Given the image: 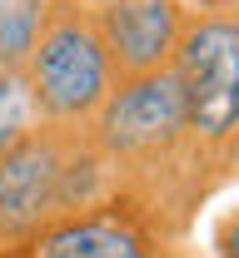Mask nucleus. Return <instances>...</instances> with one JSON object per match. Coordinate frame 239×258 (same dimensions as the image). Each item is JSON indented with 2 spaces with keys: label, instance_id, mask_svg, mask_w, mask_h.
<instances>
[{
  "label": "nucleus",
  "instance_id": "6",
  "mask_svg": "<svg viewBox=\"0 0 239 258\" xmlns=\"http://www.w3.org/2000/svg\"><path fill=\"white\" fill-rule=\"evenodd\" d=\"M45 0H0V64L5 70H25L35 35H40Z\"/></svg>",
  "mask_w": 239,
  "mask_h": 258
},
{
  "label": "nucleus",
  "instance_id": "3",
  "mask_svg": "<svg viewBox=\"0 0 239 258\" xmlns=\"http://www.w3.org/2000/svg\"><path fill=\"white\" fill-rule=\"evenodd\" d=\"M25 85L40 124L80 129L95 119V109L115 90V70L90 0H45L40 35L25 55Z\"/></svg>",
  "mask_w": 239,
  "mask_h": 258
},
{
  "label": "nucleus",
  "instance_id": "1",
  "mask_svg": "<svg viewBox=\"0 0 239 258\" xmlns=\"http://www.w3.org/2000/svg\"><path fill=\"white\" fill-rule=\"evenodd\" d=\"M115 169L90 139V129L35 124L25 139L0 149V248L25 243L60 214L110 199Z\"/></svg>",
  "mask_w": 239,
  "mask_h": 258
},
{
  "label": "nucleus",
  "instance_id": "10",
  "mask_svg": "<svg viewBox=\"0 0 239 258\" xmlns=\"http://www.w3.org/2000/svg\"><path fill=\"white\" fill-rule=\"evenodd\" d=\"M189 10H229V5H239V0H184Z\"/></svg>",
  "mask_w": 239,
  "mask_h": 258
},
{
  "label": "nucleus",
  "instance_id": "8",
  "mask_svg": "<svg viewBox=\"0 0 239 258\" xmlns=\"http://www.w3.org/2000/svg\"><path fill=\"white\" fill-rule=\"evenodd\" d=\"M209 258H239V209H229V214L214 224V238H209Z\"/></svg>",
  "mask_w": 239,
  "mask_h": 258
},
{
  "label": "nucleus",
  "instance_id": "2",
  "mask_svg": "<svg viewBox=\"0 0 239 258\" xmlns=\"http://www.w3.org/2000/svg\"><path fill=\"white\" fill-rule=\"evenodd\" d=\"M174 80L184 95L189 144L214 174V184L239 174V5L229 10H189Z\"/></svg>",
  "mask_w": 239,
  "mask_h": 258
},
{
  "label": "nucleus",
  "instance_id": "4",
  "mask_svg": "<svg viewBox=\"0 0 239 258\" xmlns=\"http://www.w3.org/2000/svg\"><path fill=\"white\" fill-rule=\"evenodd\" d=\"M165 243L174 238L150 209H139L130 194H110L90 209L50 219L25 243L0 248V258H155Z\"/></svg>",
  "mask_w": 239,
  "mask_h": 258
},
{
  "label": "nucleus",
  "instance_id": "5",
  "mask_svg": "<svg viewBox=\"0 0 239 258\" xmlns=\"http://www.w3.org/2000/svg\"><path fill=\"white\" fill-rule=\"evenodd\" d=\"M90 5H95V25H100L115 85L170 70L184 20H189L184 0H90Z\"/></svg>",
  "mask_w": 239,
  "mask_h": 258
},
{
  "label": "nucleus",
  "instance_id": "7",
  "mask_svg": "<svg viewBox=\"0 0 239 258\" xmlns=\"http://www.w3.org/2000/svg\"><path fill=\"white\" fill-rule=\"evenodd\" d=\"M35 124H40V114H35L25 70H5L0 64V149H10L15 139H25Z\"/></svg>",
  "mask_w": 239,
  "mask_h": 258
},
{
  "label": "nucleus",
  "instance_id": "9",
  "mask_svg": "<svg viewBox=\"0 0 239 258\" xmlns=\"http://www.w3.org/2000/svg\"><path fill=\"white\" fill-rule=\"evenodd\" d=\"M155 258H200V248H189L184 238H174V243H165V248H160Z\"/></svg>",
  "mask_w": 239,
  "mask_h": 258
}]
</instances>
